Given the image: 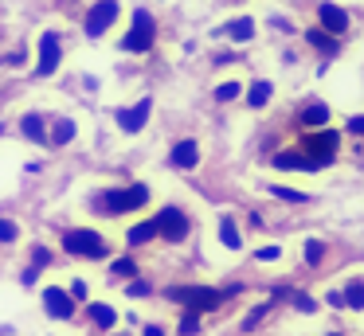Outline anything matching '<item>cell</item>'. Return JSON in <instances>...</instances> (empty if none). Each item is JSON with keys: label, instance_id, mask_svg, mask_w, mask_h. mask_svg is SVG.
Segmentation results:
<instances>
[{"label": "cell", "instance_id": "30", "mask_svg": "<svg viewBox=\"0 0 364 336\" xmlns=\"http://www.w3.org/2000/svg\"><path fill=\"white\" fill-rule=\"evenodd\" d=\"M20 239V227L12 219H0V242H16Z\"/></svg>", "mask_w": 364, "mask_h": 336}, {"label": "cell", "instance_id": "7", "mask_svg": "<svg viewBox=\"0 0 364 336\" xmlns=\"http://www.w3.org/2000/svg\"><path fill=\"white\" fill-rule=\"evenodd\" d=\"M118 16H122L118 0H95V4H90V12H87V20H82V31H87L90 39H98L102 31L114 28V20H118Z\"/></svg>", "mask_w": 364, "mask_h": 336}, {"label": "cell", "instance_id": "31", "mask_svg": "<svg viewBox=\"0 0 364 336\" xmlns=\"http://www.w3.org/2000/svg\"><path fill=\"white\" fill-rule=\"evenodd\" d=\"M286 297H290V301H294V305H298V309H301V313H317V305H314V297H306V293H286Z\"/></svg>", "mask_w": 364, "mask_h": 336}, {"label": "cell", "instance_id": "14", "mask_svg": "<svg viewBox=\"0 0 364 336\" xmlns=\"http://www.w3.org/2000/svg\"><path fill=\"white\" fill-rule=\"evenodd\" d=\"M274 168H282V172H321L301 148H282V153H274Z\"/></svg>", "mask_w": 364, "mask_h": 336}, {"label": "cell", "instance_id": "2", "mask_svg": "<svg viewBox=\"0 0 364 336\" xmlns=\"http://www.w3.org/2000/svg\"><path fill=\"white\" fill-rule=\"evenodd\" d=\"M149 203V184H126V188H106L95 200V207L102 215H129V211Z\"/></svg>", "mask_w": 364, "mask_h": 336}, {"label": "cell", "instance_id": "38", "mask_svg": "<svg viewBox=\"0 0 364 336\" xmlns=\"http://www.w3.org/2000/svg\"><path fill=\"white\" fill-rule=\"evenodd\" d=\"M20 281H24V286H36V266H28L24 278H20Z\"/></svg>", "mask_w": 364, "mask_h": 336}, {"label": "cell", "instance_id": "23", "mask_svg": "<svg viewBox=\"0 0 364 336\" xmlns=\"http://www.w3.org/2000/svg\"><path fill=\"white\" fill-rule=\"evenodd\" d=\"M270 94H274V86H270L267 78H259V82L251 86V94H247V106H251V109H262V106L270 102Z\"/></svg>", "mask_w": 364, "mask_h": 336}, {"label": "cell", "instance_id": "15", "mask_svg": "<svg viewBox=\"0 0 364 336\" xmlns=\"http://www.w3.org/2000/svg\"><path fill=\"white\" fill-rule=\"evenodd\" d=\"M223 31H228L231 43H247V39L255 36V20H251V16H235V20L223 23Z\"/></svg>", "mask_w": 364, "mask_h": 336}, {"label": "cell", "instance_id": "6", "mask_svg": "<svg viewBox=\"0 0 364 336\" xmlns=\"http://www.w3.org/2000/svg\"><path fill=\"white\" fill-rule=\"evenodd\" d=\"M153 219H157V239H165V242H184V239H188V231H192L188 211H184V207H176V203L161 207Z\"/></svg>", "mask_w": 364, "mask_h": 336}, {"label": "cell", "instance_id": "29", "mask_svg": "<svg viewBox=\"0 0 364 336\" xmlns=\"http://www.w3.org/2000/svg\"><path fill=\"white\" fill-rule=\"evenodd\" d=\"M267 313H270V301H262V305H255V309H251V317H247V320H243V328H247V332H251V328H255V325H259V320H262V317H267Z\"/></svg>", "mask_w": 364, "mask_h": 336}, {"label": "cell", "instance_id": "27", "mask_svg": "<svg viewBox=\"0 0 364 336\" xmlns=\"http://www.w3.org/2000/svg\"><path fill=\"white\" fill-rule=\"evenodd\" d=\"M192 332H200V313H196V309H184V317H181V336H192Z\"/></svg>", "mask_w": 364, "mask_h": 336}, {"label": "cell", "instance_id": "32", "mask_svg": "<svg viewBox=\"0 0 364 336\" xmlns=\"http://www.w3.org/2000/svg\"><path fill=\"white\" fill-rule=\"evenodd\" d=\"M48 262H51V250H48V246H36V250H32V266H36V270H43Z\"/></svg>", "mask_w": 364, "mask_h": 336}, {"label": "cell", "instance_id": "12", "mask_svg": "<svg viewBox=\"0 0 364 336\" xmlns=\"http://www.w3.org/2000/svg\"><path fill=\"white\" fill-rule=\"evenodd\" d=\"M329 117H333V109L325 106V102H306V106L298 109V125L301 129H325V125H329Z\"/></svg>", "mask_w": 364, "mask_h": 336}, {"label": "cell", "instance_id": "37", "mask_svg": "<svg viewBox=\"0 0 364 336\" xmlns=\"http://www.w3.org/2000/svg\"><path fill=\"white\" fill-rule=\"evenodd\" d=\"M270 23H274V28H282V31H294V23H286L282 16H270Z\"/></svg>", "mask_w": 364, "mask_h": 336}, {"label": "cell", "instance_id": "33", "mask_svg": "<svg viewBox=\"0 0 364 336\" xmlns=\"http://www.w3.org/2000/svg\"><path fill=\"white\" fill-rule=\"evenodd\" d=\"M345 125H348V133H353V137H364V114H353Z\"/></svg>", "mask_w": 364, "mask_h": 336}, {"label": "cell", "instance_id": "4", "mask_svg": "<svg viewBox=\"0 0 364 336\" xmlns=\"http://www.w3.org/2000/svg\"><path fill=\"white\" fill-rule=\"evenodd\" d=\"M63 250L75 258H90V262H102L106 254H110V242H106V234L90 231V227H71V231L63 234Z\"/></svg>", "mask_w": 364, "mask_h": 336}, {"label": "cell", "instance_id": "5", "mask_svg": "<svg viewBox=\"0 0 364 336\" xmlns=\"http://www.w3.org/2000/svg\"><path fill=\"white\" fill-rule=\"evenodd\" d=\"M301 153H306L317 168H329L341 153V133L337 129H309L306 141H301Z\"/></svg>", "mask_w": 364, "mask_h": 336}, {"label": "cell", "instance_id": "16", "mask_svg": "<svg viewBox=\"0 0 364 336\" xmlns=\"http://www.w3.org/2000/svg\"><path fill=\"white\" fill-rule=\"evenodd\" d=\"M75 133H79V125H75L71 117H59L55 129L48 133V145L51 148H63V145H71V141H75Z\"/></svg>", "mask_w": 364, "mask_h": 336}, {"label": "cell", "instance_id": "19", "mask_svg": "<svg viewBox=\"0 0 364 336\" xmlns=\"http://www.w3.org/2000/svg\"><path fill=\"white\" fill-rule=\"evenodd\" d=\"M341 297H345V305H348L353 313H360V309H364V273L348 278V286H345V293H341Z\"/></svg>", "mask_w": 364, "mask_h": 336}, {"label": "cell", "instance_id": "39", "mask_svg": "<svg viewBox=\"0 0 364 336\" xmlns=\"http://www.w3.org/2000/svg\"><path fill=\"white\" fill-rule=\"evenodd\" d=\"M141 336H165V328H161V325H145Z\"/></svg>", "mask_w": 364, "mask_h": 336}, {"label": "cell", "instance_id": "28", "mask_svg": "<svg viewBox=\"0 0 364 336\" xmlns=\"http://www.w3.org/2000/svg\"><path fill=\"white\" fill-rule=\"evenodd\" d=\"M270 192H274L278 200H290V203H306L309 200L306 192H294V188H282V184H270Z\"/></svg>", "mask_w": 364, "mask_h": 336}, {"label": "cell", "instance_id": "40", "mask_svg": "<svg viewBox=\"0 0 364 336\" xmlns=\"http://www.w3.org/2000/svg\"><path fill=\"white\" fill-rule=\"evenodd\" d=\"M329 336H341V332H329Z\"/></svg>", "mask_w": 364, "mask_h": 336}, {"label": "cell", "instance_id": "1", "mask_svg": "<svg viewBox=\"0 0 364 336\" xmlns=\"http://www.w3.org/2000/svg\"><path fill=\"white\" fill-rule=\"evenodd\" d=\"M243 286H228V289H208V286H173L168 289V301H176V305H184V309H196V313H212V309H220L223 305V297H231V293H239Z\"/></svg>", "mask_w": 364, "mask_h": 336}, {"label": "cell", "instance_id": "20", "mask_svg": "<svg viewBox=\"0 0 364 336\" xmlns=\"http://www.w3.org/2000/svg\"><path fill=\"white\" fill-rule=\"evenodd\" d=\"M220 242H223L228 250H239V246H243V234H239V227H235V219H231V215L220 219Z\"/></svg>", "mask_w": 364, "mask_h": 336}, {"label": "cell", "instance_id": "11", "mask_svg": "<svg viewBox=\"0 0 364 336\" xmlns=\"http://www.w3.org/2000/svg\"><path fill=\"white\" fill-rule=\"evenodd\" d=\"M149 114H153V98H141L137 106L118 109V125H122V133H141V129H145V121H149Z\"/></svg>", "mask_w": 364, "mask_h": 336}, {"label": "cell", "instance_id": "17", "mask_svg": "<svg viewBox=\"0 0 364 336\" xmlns=\"http://www.w3.org/2000/svg\"><path fill=\"white\" fill-rule=\"evenodd\" d=\"M153 239H157V219H141L137 227H129V231H126L129 246H145V242H153Z\"/></svg>", "mask_w": 364, "mask_h": 336}, {"label": "cell", "instance_id": "8", "mask_svg": "<svg viewBox=\"0 0 364 336\" xmlns=\"http://www.w3.org/2000/svg\"><path fill=\"white\" fill-rule=\"evenodd\" d=\"M59 63H63V39H59V31H43L40 36V55H36V75L51 78L59 70Z\"/></svg>", "mask_w": 364, "mask_h": 336}, {"label": "cell", "instance_id": "13", "mask_svg": "<svg viewBox=\"0 0 364 336\" xmlns=\"http://www.w3.org/2000/svg\"><path fill=\"white\" fill-rule=\"evenodd\" d=\"M168 161H173V168H181V172H192L200 164V145L192 137H184V141H176L173 145V153H168Z\"/></svg>", "mask_w": 364, "mask_h": 336}, {"label": "cell", "instance_id": "10", "mask_svg": "<svg viewBox=\"0 0 364 336\" xmlns=\"http://www.w3.org/2000/svg\"><path fill=\"white\" fill-rule=\"evenodd\" d=\"M43 309H48V317H55V320H71L75 317V297L67 293L63 286H48L43 289Z\"/></svg>", "mask_w": 364, "mask_h": 336}, {"label": "cell", "instance_id": "35", "mask_svg": "<svg viewBox=\"0 0 364 336\" xmlns=\"http://www.w3.org/2000/svg\"><path fill=\"white\" fill-rule=\"evenodd\" d=\"M278 254H282V246H274V242L259 250V258H262V262H278Z\"/></svg>", "mask_w": 364, "mask_h": 336}, {"label": "cell", "instance_id": "24", "mask_svg": "<svg viewBox=\"0 0 364 336\" xmlns=\"http://www.w3.org/2000/svg\"><path fill=\"white\" fill-rule=\"evenodd\" d=\"M239 94H243V86H239L235 78H228V82H220V86H215V102H235Z\"/></svg>", "mask_w": 364, "mask_h": 336}, {"label": "cell", "instance_id": "9", "mask_svg": "<svg viewBox=\"0 0 364 336\" xmlns=\"http://www.w3.org/2000/svg\"><path fill=\"white\" fill-rule=\"evenodd\" d=\"M317 28L329 31L333 39H341L348 31V12L341 4H333V0H321V8H317Z\"/></svg>", "mask_w": 364, "mask_h": 336}, {"label": "cell", "instance_id": "18", "mask_svg": "<svg viewBox=\"0 0 364 336\" xmlns=\"http://www.w3.org/2000/svg\"><path fill=\"white\" fill-rule=\"evenodd\" d=\"M20 133H24L28 141H40V145H48V125H43L40 114H24V117H20Z\"/></svg>", "mask_w": 364, "mask_h": 336}, {"label": "cell", "instance_id": "26", "mask_svg": "<svg viewBox=\"0 0 364 336\" xmlns=\"http://www.w3.org/2000/svg\"><path fill=\"white\" fill-rule=\"evenodd\" d=\"M137 273V262L134 258H118V262L110 266V278H134Z\"/></svg>", "mask_w": 364, "mask_h": 336}, {"label": "cell", "instance_id": "25", "mask_svg": "<svg viewBox=\"0 0 364 336\" xmlns=\"http://www.w3.org/2000/svg\"><path fill=\"white\" fill-rule=\"evenodd\" d=\"M321 258H325V242L321 239H309L306 242V266H321Z\"/></svg>", "mask_w": 364, "mask_h": 336}, {"label": "cell", "instance_id": "22", "mask_svg": "<svg viewBox=\"0 0 364 336\" xmlns=\"http://www.w3.org/2000/svg\"><path fill=\"white\" fill-rule=\"evenodd\" d=\"M306 39H309V43H314L321 55H337V39H333L329 31H321V28H309V31H306Z\"/></svg>", "mask_w": 364, "mask_h": 336}, {"label": "cell", "instance_id": "34", "mask_svg": "<svg viewBox=\"0 0 364 336\" xmlns=\"http://www.w3.org/2000/svg\"><path fill=\"white\" fill-rule=\"evenodd\" d=\"M149 289H153L149 281H129V286H126V293H129V297H145Z\"/></svg>", "mask_w": 364, "mask_h": 336}, {"label": "cell", "instance_id": "21", "mask_svg": "<svg viewBox=\"0 0 364 336\" xmlns=\"http://www.w3.org/2000/svg\"><path fill=\"white\" fill-rule=\"evenodd\" d=\"M87 313H90V320H95L98 328H114V320H118V313H114V305H106V301H95Z\"/></svg>", "mask_w": 364, "mask_h": 336}, {"label": "cell", "instance_id": "36", "mask_svg": "<svg viewBox=\"0 0 364 336\" xmlns=\"http://www.w3.org/2000/svg\"><path fill=\"white\" fill-rule=\"evenodd\" d=\"M67 293H71L75 301H82V297H87V281H82V278H75V281H71V289H67Z\"/></svg>", "mask_w": 364, "mask_h": 336}, {"label": "cell", "instance_id": "3", "mask_svg": "<svg viewBox=\"0 0 364 336\" xmlns=\"http://www.w3.org/2000/svg\"><path fill=\"white\" fill-rule=\"evenodd\" d=\"M153 43H157V20H153L149 8H134V16H129V31L122 36V51L145 55V51H153Z\"/></svg>", "mask_w": 364, "mask_h": 336}]
</instances>
